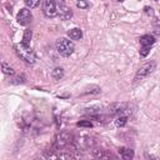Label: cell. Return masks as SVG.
<instances>
[{
	"label": "cell",
	"mask_w": 160,
	"mask_h": 160,
	"mask_svg": "<svg viewBox=\"0 0 160 160\" xmlns=\"http://www.w3.org/2000/svg\"><path fill=\"white\" fill-rule=\"evenodd\" d=\"M15 51L20 59H22L28 64H34L35 62V52L30 48V45H26L24 42H19L15 45Z\"/></svg>",
	"instance_id": "obj_1"
},
{
	"label": "cell",
	"mask_w": 160,
	"mask_h": 160,
	"mask_svg": "<svg viewBox=\"0 0 160 160\" xmlns=\"http://www.w3.org/2000/svg\"><path fill=\"white\" fill-rule=\"evenodd\" d=\"M56 50L60 55L68 58L74 52V44L71 40H68L65 38H60L56 41Z\"/></svg>",
	"instance_id": "obj_2"
},
{
	"label": "cell",
	"mask_w": 160,
	"mask_h": 160,
	"mask_svg": "<svg viewBox=\"0 0 160 160\" xmlns=\"http://www.w3.org/2000/svg\"><path fill=\"white\" fill-rule=\"evenodd\" d=\"M155 68H156V62H155V61H149V62L144 64V65L138 70V72H136V75H135L134 81H135V82H138V81L142 80V79H144V78H146L149 74H151V72L155 70Z\"/></svg>",
	"instance_id": "obj_3"
},
{
	"label": "cell",
	"mask_w": 160,
	"mask_h": 160,
	"mask_svg": "<svg viewBox=\"0 0 160 160\" xmlns=\"http://www.w3.org/2000/svg\"><path fill=\"white\" fill-rule=\"evenodd\" d=\"M42 11L48 18H54L58 14V9H56V4L54 0H44L42 4Z\"/></svg>",
	"instance_id": "obj_4"
},
{
	"label": "cell",
	"mask_w": 160,
	"mask_h": 160,
	"mask_svg": "<svg viewBox=\"0 0 160 160\" xmlns=\"http://www.w3.org/2000/svg\"><path fill=\"white\" fill-rule=\"evenodd\" d=\"M16 19H18V22H19L20 25H28V24H30L31 19H32V15H31V12H30L29 9L24 8V9H21V10L18 12Z\"/></svg>",
	"instance_id": "obj_5"
},
{
	"label": "cell",
	"mask_w": 160,
	"mask_h": 160,
	"mask_svg": "<svg viewBox=\"0 0 160 160\" xmlns=\"http://www.w3.org/2000/svg\"><path fill=\"white\" fill-rule=\"evenodd\" d=\"M59 15H60L61 19L68 20V19H70V18L72 16V12H71V10H70L68 6H65L64 4H59Z\"/></svg>",
	"instance_id": "obj_6"
},
{
	"label": "cell",
	"mask_w": 160,
	"mask_h": 160,
	"mask_svg": "<svg viewBox=\"0 0 160 160\" xmlns=\"http://www.w3.org/2000/svg\"><path fill=\"white\" fill-rule=\"evenodd\" d=\"M139 40H140L141 46H151L155 42V38L152 35H142Z\"/></svg>",
	"instance_id": "obj_7"
},
{
	"label": "cell",
	"mask_w": 160,
	"mask_h": 160,
	"mask_svg": "<svg viewBox=\"0 0 160 160\" xmlns=\"http://www.w3.org/2000/svg\"><path fill=\"white\" fill-rule=\"evenodd\" d=\"M68 35L71 40H80L82 38V31L79 28H74V29L68 31Z\"/></svg>",
	"instance_id": "obj_8"
},
{
	"label": "cell",
	"mask_w": 160,
	"mask_h": 160,
	"mask_svg": "<svg viewBox=\"0 0 160 160\" xmlns=\"http://www.w3.org/2000/svg\"><path fill=\"white\" fill-rule=\"evenodd\" d=\"M119 154L121 155L122 159H132L134 158V151L131 149H128V148H120Z\"/></svg>",
	"instance_id": "obj_9"
},
{
	"label": "cell",
	"mask_w": 160,
	"mask_h": 160,
	"mask_svg": "<svg viewBox=\"0 0 160 160\" xmlns=\"http://www.w3.org/2000/svg\"><path fill=\"white\" fill-rule=\"evenodd\" d=\"M51 76H52L54 80H60V79L64 76L62 69H61V68H55V69L52 70V72H51Z\"/></svg>",
	"instance_id": "obj_10"
},
{
	"label": "cell",
	"mask_w": 160,
	"mask_h": 160,
	"mask_svg": "<svg viewBox=\"0 0 160 160\" xmlns=\"http://www.w3.org/2000/svg\"><path fill=\"white\" fill-rule=\"evenodd\" d=\"M31 35H32V32H31V30H29V29H26V30H25V32H24V36H22V41H21V42H24V44H26V45H30V40H31Z\"/></svg>",
	"instance_id": "obj_11"
},
{
	"label": "cell",
	"mask_w": 160,
	"mask_h": 160,
	"mask_svg": "<svg viewBox=\"0 0 160 160\" xmlns=\"http://www.w3.org/2000/svg\"><path fill=\"white\" fill-rule=\"evenodd\" d=\"M1 66H2V71H4V74H6V75H14V70H12V68H10L5 61H2Z\"/></svg>",
	"instance_id": "obj_12"
},
{
	"label": "cell",
	"mask_w": 160,
	"mask_h": 160,
	"mask_svg": "<svg viewBox=\"0 0 160 160\" xmlns=\"http://www.w3.org/2000/svg\"><path fill=\"white\" fill-rule=\"evenodd\" d=\"M24 1H25V5L30 9H34L40 4V0H24Z\"/></svg>",
	"instance_id": "obj_13"
},
{
	"label": "cell",
	"mask_w": 160,
	"mask_h": 160,
	"mask_svg": "<svg viewBox=\"0 0 160 160\" xmlns=\"http://www.w3.org/2000/svg\"><path fill=\"white\" fill-rule=\"evenodd\" d=\"M76 6L80 8V9H88L90 6V4L86 0H78L76 1Z\"/></svg>",
	"instance_id": "obj_14"
},
{
	"label": "cell",
	"mask_w": 160,
	"mask_h": 160,
	"mask_svg": "<svg viewBox=\"0 0 160 160\" xmlns=\"http://www.w3.org/2000/svg\"><path fill=\"white\" fill-rule=\"evenodd\" d=\"M126 121H128V119H126L125 116H119V118L115 120V124H116L118 126H124V125L126 124Z\"/></svg>",
	"instance_id": "obj_15"
},
{
	"label": "cell",
	"mask_w": 160,
	"mask_h": 160,
	"mask_svg": "<svg viewBox=\"0 0 160 160\" xmlns=\"http://www.w3.org/2000/svg\"><path fill=\"white\" fill-rule=\"evenodd\" d=\"M76 125H78V126H82V128H91V126H92V124H91L89 120H81V121H79Z\"/></svg>",
	"instance_id": "obj_16"
},
{
	"label": "cell",
	"mask_w": 160,
	"mask_h": 160,
	"mask_svg": "<svg viewBox=\"0 0 160 160\" xmlns=\"http://www.w3.org/2000/svg\"><path fill=\"white\" fill-rule=\"evenodd\" d=\"M149 51H150V46H141L140 48V56H146L148 54H149Z\"/></svg>",
	"instance_id": "obj_17"
},
{
	"label": "cell",
	"mask_w": 160,
	"mask_h": 160,
	"mask_svg": "<svg viewBox=\"0 0 160 160\" xmlns=\"http://www.w3.org/2000/svg\"><path fill=\"white\" fill-rule=\"evenodd\" d=\"M145 11H146L148 14H150V15H152V14H154L152 9H151V8H149V6H146V8H145Z\"/></svg>",
	"instance_id": "obj_18"
},
{
	"label": "cell",
	"mask_w": 160,
	"mask_h": 160,
	"mask_svg": "<svg viewBox=\"0 0 160 160\" xmlns=\"http://www.w3.org/2000/svg\"><path fill=\"white\" fill-rule=\"evenodd\" d=\"M118 1H120V2H121V1H124V0H118Z\"/></svg>",
	"instance_id": "obj_19"
},
{
	"label": "cell",
	"mask_w": 160,
	"mask_h": 160,
	"mask_svg": "<svg viewBox=\"0 0 160 160\" xmlns=\"http://www.w3.org/2000/svg\"><path fill=\"white\" fill-rule=\"evenodd\" d=\"M154 1H158V0H154Z\"/></svg>",
	"instance_id": "obj_20"
}]
</instances>
